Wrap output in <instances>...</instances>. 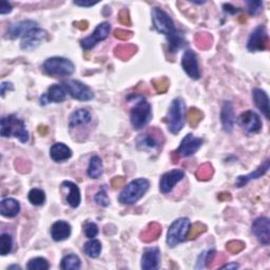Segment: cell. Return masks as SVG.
Listing matches in <instances>:
<instances>
[{
    "instance_id": "obj_1",
    "label": "cell",
    "mask_w": 270,
    "mask_h": 270,
    "mask_svg": "<svg viewBox=\"0 0 270 270\" xmlns=\"http://www.w3.org/2000/svg\"><path fill=\"white\" fill-rule=\"evenodd\" d=\"M0 134L3 137H16L22 144L27 143L29 140V131L26 130L24 122L14 114L2 118Z\"/></svg>"
},
{
    "instance_id": "obj_2",
    "label": "cell",
    "mask_w": 270,
    "mask_h": 270,
    "mask_svg": "<svg viewBox=\"0 0 270 270\" xmlns=\"http://www.w3.org/2000/svg\"><path fill=\"white\" fill-rule=\"evenodd\" d=\"M150 188L147 178H136L126 185L118 196V202L123 205H133L143 197Z\"/></svg>"
},
{
    "instance_id": "obj_3",
    "label": "cell",
    "mask_w": 270,
    "mask_h": 270,
    "mask_svg": "<svg viewBox=\"0 0 270 270\" xmlns=\"http://www.w3.org/2000/svg\"><path fill=\"white\" fill-rule=\"evenodd\" d=\"M186 105L182 98H174L168 110L166 123L168 130L172 134H177L185 126L186 122Z\"/></svg>"
},
{
    "instance_id": "obj_4",
    "label": "cell",
    "mask_w": 270,
    "mask_h": 270,
    "mask_svg": "<svg viewBox=\"0 0 270 270\" xmlns=\"http://www.w3.org/2000/svg\"><path fill=\"white\" fill-rule=\"evenodd\" d=\"M42 70L47 75L52 77H67L74 73L75 66L67 58L51 57L42 65Z\"/></svg>"
},
{
    "instance_id": "obj_5",
    "label": "cell",
    "mask_w": 270,
    "mask_h": 270,
    "mask_svg": "<svg viewBox=\"0 0 270 270\" xmlns=\"http://www.w3.org/2000/svg\"><path fill=\"white\" fill-rule=\"evenodd\" d=\"M152 107L145 98L140 97L130 112L131 125L135 130H141L152 119Z\"/></svg>"
},
{
    "instance_id": "obj_6",
    "label": "cell",
    "mask_w": 270,
    "mask_h": 270,
    "mask_svg": "<svg viewBox=\"0 0 270 270\" xmlns=\"http://www.w3.org/2000/svg\"><path fill=\"white\" fill-rule=\"evenodd\" d=\"M151 15L155 30L159 33L167 36L168 40L179 35L175 29L173 20L165 11L160 8H153Z\"/></svg>"
},
{
    "instance_id": "obj_7",
    "label": "cell",
    "mask_w": 270,
    "mask_h": 270,
    "mask_svg": "<svg viewBox=\"0 0 270 270\" xmlns=\"http://www.w3.org/2000/svg\"><path fill=\"white\" fill-rule=\"evenodd\" d=\"M190 228V220L188 218H179L170 225L167 232V245L170 248H174L178 244L186 241Z\"/></svg>"
},
{
    "instance_id": "obj_8",
    "label": "cell",
    "mask_w": 270,
    "mask_h": 270,
    "mask_svg": "<svg viewBox=\"0 0 270 270\" xmlns=\"http://www.w3.org/2000/svg\"><path fill=\"white\" fill-rule=\"evenodd\" d=\"M165 141L163 132L158 128H151L146 133L140 134L136 138V147L138 150L158 151L162 148Z\"/></svg>"
},
{
    "instance_id": "obj_9",
    "label": "cell",
    "mask_w": 270,
    "mask_h": 270,
    "mask_svg": "<svg viewBox=\"0 0 270 270\" xmlns=\"http://www.w3.org/2000/svg\"><path fill=\"white\" fill-rule=\"evenodd\" d=\"M204 144V140L201 137H195L193 134L189 133L185 136L182 140V143L177 150L173 151L171 154L172 163H178L179 158H189V156L194 155Z\"/></svg>"
},
{
    "instance_id": "obj_10",
    "label": "cell",
    "mask_w": 270,
    "mask_h": 270,
    "mask_svg": "<svg viewBox=\"0 0 270 270\" xmlns=\"http://www.w3.org/2000/svg\"><path fill=\"white\" fill-rule=\"evenodd\" d=\"M62 84L71 96L79 102H90L94 98L92 89L79 80L68 79L63 81Z\"/></svg>"
},
{
    "instance_id": "obj_11",
    "label": "cell",
    "mask_w": 270,
    "mask_h": 270,
    "mask_svg": "<svg viewBox=\"0 0 270 270\" xmlns=\"http://www.w3.org/2000/svg\"><path fill=\"white\" fill-rule=\"evenodd\" d=\"M247 49L250 52H262L269 49V37L265 25L255 27L247 41Z\"/></svg>"
},
{
    "instance_id": "obj_12",
    "label": "cell",
    "mask_w": 270,
    "mask_h": 270,
    "mask_svg": "<svg viewBox=\"0 0 270 270\" xmlns=\"http://www.w3.org/2000/svg\"><path fill=\"white\" fill-rule=\"evenodd\" d=\"M237 123L247 135L259 133L262 129V122L260 116L252 110H247L242 113L238 116Z\"/></svg>"
},
{
    "instance_id": "obj_13",
    "label": "cell",
    "mask_w": 270,
    "mask_h": 270,
    "mask_svg": "<svg viewBox=\"0 0 270 270\" xmlns=\"http://www.w3.org/2000/svg\"><path fill=\"white\" fill-rule=\"evenodd\" d=\"M110 30H111V25L109 22L106 21V22L99 23L96 26L95 31L90 36L81 39L80 41L81 48L86 51L93 49L98 44V42L105 40L109 36Z\"/></svg>"
},
{
    "instance_id": "obj_14",
    "label": "cell",
    "mask_w": 270,
    "mask_h": 270,
    "mask_svg": "<svg viewBox=\"0 0 270 270\" xmlns=\"http://www.w3.org/2000/svg\"><path fill=\"white\" fill-rule=\"evenodd\" d=\"M48 33L40 29V27H35V29L27 32L21 39L20 48L24 51H33L37 49L44 41L47 39Z\"/></svg>"
},
{
    "instance_id": "obj_15",
    "label": "cell",
    "mask_w": 270,
    "mask_h": 270,
    "mask_svg": "<svg viewBox=\"0 0 270 270\" xmlns=\"http://www.w3.org/2000/svg\"><path fill=\"white\" fill-rule=\"evenodd\" d=\"M182 68L190 78L197 80L201 78V71L198 67L197 56L194 51L186 50L182 58Z\"/></svg>"
},
{
    "instance_id": "obj_16",
    "label": "cell",
    "mask_w": 270,
    "mask_h": 270,
    "mask_svg": "<svg viewBox=\"0 0 270 270\" xmlns=\"http://www.w3.org/2000/svg\"><path fill=\"white\" fill-rule=\"evenodd\" d=\"M185 177V172L179 169H173L171 171L164 173L160 179V190L163 194L171 192L175 185L178 184Z\"/></svg>"
},
{
    "instance_id": "obj_17",
    "label": "cell",
    "mask_w": 270,
    "mask_h": 270,
    "mask_svg": "<svg viewBox=\"0 0 270 270\" xmlns=\"http://www.w3.org/2000/svg\"><path fill=\"white\" fill-rule=\"evenodd\" d=\"M252 232L262 245H269L270 242V222L266 217L258 218L252 223Z\"/></svg>"
},
{
    "instance_id": "obj_18",
    "label": "cell",
    "mask_w": 270,
    "mask_h": 270,
    "mask_svg": "<svg viewBox=\"0 0 270 270\" xmlns=\"http://www.w3.org/2000/svg\"><path fill=\"white\" fill-rule=\"evenodd\" d=\"M161 263V250L158 247H148L144 249L141 257V269L153 270L158 269Z\"/></svg>"
},
{
    "instance_id": "obj_19",
    "label": "cell",
    "mask_w": 270,
    "mask_h": 270,
    "mask_svg": "<svg viewBox=\"0 0 270 270\" xmlns=\"http://www.w3.org/2000/svg\"><path fill=\"white\" fill-rule=\"evenodd\" d=\"M67 98V90L65 89L64 86H61V84H52V86L49 88L47 94L42 95L40 97V104L41 105H47L48 103H63L66 101Z\"/></svg>"
},
{
    "instance_id": "obj_20",
    "label": "cell",
    "mask_w": 270,
    "mask_h": 270,
    "mask_svg": "<svg viewBox=\"0 0 270 270\" xmlns=\"http://www.w3.org/2000/svg\"><path fill=\"white\" fill-rule=\"evenodd\" d=\"M37 23L33 20H22L17 23L11 24L8 27L6 38L10 39H16L20 36H24L27 32H30L31 30L35 29Z\"/></svg>"
},
{
    "instance_id": "obj_21",
    "label": "cell",
    "mask_w": 270,
    "mask_h": 270,
    "mask_svg": "<svg viewBox=\"0 0 270 270\" xmlns=\"http://www.w3.org/2000/svg\"><path fill=\"white\" fill-rule=\"evenodd\" d=\"M221 122L223 129L225 132L230 133L232 132L235 123V115H234V109L231 102H225L222 111H221Z\"/></svg>"
},
{
    "instance_id": "obj_22",
    "label": "cell",
    "mask_w": 270,
    "mask_h": 270,
    "mask_svg": "<svg viewBox=\"0 0 270 270\" xmlns=\"http://www.w3.org/2000/svg\"><path fill=\"white\" fill-rule=\"evenodd\" d=\"M269 170V160L266 159L264 161L263 164H261L257 169L254 170L253 172L247 174V175H239L237 176L236 181H235V186L238 188H242L246 186V185L253 181V179H258L260 177H262L263 175H265L267 173V171Z\"/></svg>"
},
{
    "instance_id": "obj_23",
    "label": "cell",
    "mask_w": 270,
    "mask_h": 270,
    "mask_svg": "<svg viewBox=\"0 0 270 270\" xmlns=\"http://www.w3.org/2000/svg\"><path fill=\"white\" fill-rule=\"evenodd\" d=\"M72 228L68 222L57 221L51 227V235L55 242H63L70 237Z\"/></svg>"
},
{
    "instance_id": "obj_24",
    "label": "cell",
    "mask_w": 270,
    "mask_h": 270,
    "mask_svg": "<svg viewBox=\"0 0 270 270\" xmlns=\"http://www.w3.org/2000/svg\"><path fill=\"white\" fill-rule=\"evenodd\" d=\"M63 188L68 190L67 194V203L72 207V208H77L80 205L81 202V195H80V190L76 184L70 181H65L62 184Z\"/></svg>"
},
{
    "instance_id": "obj_25",
    "label": "cell",
    "mask_w": 270,
    "mask_h": 270,
    "mask_svg": "<svg viewBox=\"0 0 270 270\" xmlns=\"http://www.w3.org/2000/svg\"><path fill=\"white\" fill-rule=\"evenodd\" d=\"M92 121L91 113L87 109L75 110L69 118V127L71 129H75L80 126H86Z\"/></svg>"
},
{
    "instance_id": "obj_26",
    "label": "cell",
    "mask_w": 270,
    "mask_h": 270,
    "mask_svg": "<svg viewBox=\"0 0 270 270\" xmlns=\"http://www.w3.org/2000/svg\"><path fill=\"white\" fill-rule=\"evenodd\" d=\"M72 150L63 143H56L50 149V156L55 163H64L72 158Z\"/></svg>"
},
{
    "instance_id": "obj_27",
    "label": "cell",
    "mask_w": 270,
    "mask_h": 270,
    "mask_svg": "<svg viewBox=\"0 0 270 270\" xmlns=\"http://www.w3.org/2000/svg\"><path fill=\"white\" fill-rule=\"evenodd\" d=\"M20 212V204L15 198L8 197L0 203V213L6 218H15Z\"/></svg>"
},
{
    "instance_id": "obj_28",
    "label": "cell",
    "mask_w": 270,
    "mask_h": 270,
    "mask_svg": "<svg viewBox=\"0 0 270 270\" xmlns=\"http://www.w3.org/2000/svg\"><path fill=\"white\" fill-rule=\"evenodd\" d=\"M253 102L257 108L263 113L264 116L269 119V98L267 93L259 88L252 90Z\"/></svg>"
},
{
    "instance_id": "obj_29",
    "label": "cell",
    "mask_w": 270,
    "mask_h": 270,
    "mask_svg": "<svg viewBox=\"0 0 270 270\" xmlns=\"http://www.w3.org/2000/svg\"><path fill=\"white\" fill-rule=\"evenodd\" d=\"M162 234V226L156 223H150L146 228L140 232V239L145 242V243H151L158 239Z\"/></svg>"
},
{
    "instance_id": "obj_30",
    "label": "cell",
    "mask_w": 270,
    "mask_h": 270,
    "mask_svg": "<svg viewBox=\"0 0 270 270\" xmlns=\"http://www.w3.org/2000/svg\"><path fill=\"white\" fill-rule=\"evenodd\" d=\"M104 172V165L98 155H93L88 167V175L91 178H99Z\"/></svg>"
},
{
    "instance_id": "obj_31",
    "label": "cell",
    "mask_w": 270,
    "mask_h": 270,
    "mask_svg": "<svg viewBox=\"0 0 270 270\" xmlns=\"http://www.w3.org/2000/svg\"><path fill=\"white\" fill-rule=\"evenodd\" d=\"M137 52V47L134 45H119L114 49V55L122 61H128Z\"/></svg>"
},
{
    "instance_id": "obj_32",
    "label": "cell",
    "mask_w": 270,
    "mask_h": 270,
    "mask_svg": "<svg viewBox=\"0 0 270 270\" xmlns=\"http://www.w3.org/2000/svg\"><path fill=\"white\" fill-rule=\"evenodd\" d=\"M83 251L89 258L96 259L102 252V243L98 239H91L84 244Z\"/></svg>"
},
{
    "instance_id": "obj_33",
    "label": "cell",
    "mask_w": 270,
    "mask_h": 270,
    "mask_svg": "<svg viewBox=\"0 0 270 270\" xmlns=\"http://www.w3.org/2000/svg\"><path fill=\"white\" fill-rule=\"evenodd\" d=\"M81 266V261L76 254H68L63 258L61 268L63 270H77Z\"/></svg>"
},
{
    "instance_id": "obj_34",
    "label": "cell",
    "mask_w": 270,
    "mask_h": 270,
    "mask_svg": "<svg viewBox=\"0 0 270 270\" xmlns=\"http://www.w3.org/2000/svg\"><path fill=\"white\" fill-rule=\"evenodd\" d=\"M213 173H215V169H213L212 165L210 163H205L197 168L195 176L198 181L206 182L212 177Z\"/></svg>"
},
{
    "instance_id": "obj_35",
    "label": "cell",
    "mask_w": 270,
    "mask_h": 270,
    "mask_svg": "<svg viewBox=\"0 0 270 270\" xmlns=\"http://www.w3.org/2000/svg\"><path fill=\"white\" fill-rule=\"evenodd\" d=\"M212 36L209 33L203 32V33H197L194 36V41L195 45L198 49L201 50H208L212 46Z\"/></svg>"
},
{
    "instance_id": "obj_36",
    "label": "cell",
    "mask_w": 270,
    "mask_h": 270,
    "mask_svg": "<svg viewBox=\"0 0 270 270\" xmlns=\"http://www.w3.org/2000/svg\"><path fill=\"white\" fill-rule=\"evenodd\" d=\"M29 202L34 206H42L46 202V193L44 190L34 188L27 194Z\"/></svg>"
},
{
    "instance_id": "obj_37",
    "label": "cell",
    "mask_w": 270,
    "mask_h": 270,
    "mask_svg": "<svg viewBox=\"0 0 270 270\" xmlns=\"http://www.w3.org/2000/svg\"><path fill=\"white\" fill-rule=\"evenodd\" d=\"M187 121L191 128H196L197 125L204 118V113L197 108H190L187 112Z\"/></svg>"
},
{
    "instance_id": "obj_38",
    "label": "cell",
    "mask_w": 270,
    "mask_h": 270,
    "mask_svg": "<svg viewBox=\"0 0 270 270\" xmlns=\"http://www.w3.org/2000/svg\"><path fill=\"white\" fill-rule=\"evenodd\" d=\"M207 226L201 222H196L192 225V227L189 228L188 234H187V239L189 241H193L195 238H197L201 234L205 233L207 231Z\"/></svg>"
},
{
    "instance_id": "obj_39",
    "label": "cell",
    "mask_w": 270,
    "mask_h": 270,
    "mask_svg": "<svg viewBox=\"0 0 270 270\" xmlns=\"http://www.w3.org/2000/svg\"><path fill=\"white\" fill-rule=\"evenodd\" d=\"M13 248V238L9 233H3L0 236V253L2 255H8Z\"/></svg>"
},
{
    "instance_id": "obj_40",
    "label": "cell",
    "mask_w": 270,
    "mask_h": 270,
    "mask_svg": "<svg viewBox=\"0 0 270 270\" xmlns=\"http://www.w3.org/2000/svg\"><path fill=\"white\" fill-rule=\"evenodd\" d=\"M26 268L29 270H48L50 264L45 258H34L29 261Z\"/></svg>"
},
{
    "instance_id": "obj_41",
    "label": "cell",
    "mask_w": 270,
    "mask_h": 270,
    "mask_svg": "<svg viewBox=\"0 0 270 270\" xmlns=\"http://www.w3.org/2000/svg\"><path fill=\"white\" fill-rule=\"evenodd\" d=\"M152 86L154 87L155 91L158 92L159 94H164L168 91L169 86H170V82L166 77H162V78H158V79H153L151 81Z\"/></svg>"
},
{
    "instance_id": "obj_42",
    "label": "cell",
    "mask_w": 270,
    "mask_h": 270,
    "mask_svg": "<svg viewBox=\"0 0 270 270\" xmlns=\"http://www.w3.org/2000/svg\"><path fill=\"white\" fill-rule=\"evenodd\" d=\"M226 249L231 254H236L245 249V243L238 239H232L226 244Z\"/></svg>"
},
{
    "instance_id": "obj_43",
    "label": "cell",
    "mask_w": 270,
    "mask_h": 270,
    "mask_svg": "<svg viewBox=\"0 0 270 270\" xmlns=\"http://www.w3.org/2000/svg\"><path fill=\"white\" fill-rule=\"evenodd\" d=\"M94 201L98 206L102 207H108L110 205V198L108 197V194L104 188L99 189V191L95 194Z\"/></svg>"
},
{
    "instance_id": "obj_44",
    "label": "cell",
    "mask_w": 270,
    "mask_h": 270,
    "mask_svg": "<svg viewBox=\"0 0 270 270\" xmlns=\"http://www.w3.org/2000/svg\"><path fill=\"white\" fill-rule=\"evenodd\" d=\"M83 231L87 237L89 238H94L98 234V227L95 223L89 222L83 226Z\"/></svg>"
},
{
    "instance_id": "obj_45",
    "label": "cell",
    "mask_w": 270,
    "mask_h": 270,
    "mask_svg": "<svg viewBox=\"0 0 270 270\" xmlns=\"http://www.w3.org/2000/svg\"><path fill=\"white\" fill-rule=\"evenodd\" d=\"M15 168L20 173H27L31 170V163L26 160L17 159L15 162Z\"/></svg>"
},
{
    "instance_id": "obj_46",
    "label": "cell",
    "mask_w": 270,
    "mask_h": 270,
    "mask_svg": "<svg viewBox=\"0 0 270 270\" xmlns=\"http://www.w3.org/2000/svg\"><path fill=\"white\" fill-rule=\"evenodd\" d=\"M118 21L127 26H130L131 23V17H130V13L127 9H123L118 13Z\"/></svg>"
},
{
    "instance_id": "obj_47",
    "label": "cell",
    "mask_w": 270,
    "mask_h": 270,
    "mask_svg": "<svg viewBox=\"0 0 270 270\" xmlns=\"http://www.w3.org/2000/svg\"><path fill=\"white\" fill-rule=\"evenodd\" d=\"M247 5L250 15H257L263 9L262 2H247Z\"/></svg>"
},
{
    "instance_id": "obj_48",
    "label": "cell",
    "mask_w": 270,
    "mask_h": 270,
    "mask_svg": "<svg viewBox=\"0 0 270 270\" xmlns=\"http://www.w3.org/2000/svg\"><path fill=\"white\" fill-rule=\"evenodd\" d=\"M114 37L119 39V40H124L127 41L129 40L133 37V33L131 31H127V30H123V29H116L114 31Z\"/></svg>"
},
{
    "instance_id": "obj_49",
    "label": "cell",
    "mask_w": 270,
    "mask_h": 270,
    "mask_svg": "<svg viewBox=\"0 0 270 270\" xmlns=\"http://www.w3.org/2000/svg\"><path fill=\"white\" fill-rule=\"evenodd\" d=\"M126 184V177L115 176L111 179V186L113 189H118Z\"/></svg>"
},
{
    "instance_id": "obj_50",
    "label": "cell",
    "mask_w": 270,
    "mask_h": 270,
    "mask_svg": "<svg viewBox=\"0 0 270 270\" xmlns=\"http://www.w3.org/2000/svg\"><path fill=\"white\" fill-rule=\"evenodd\" d=\"M12 11V6L8 2H2L0 4V14L2 15H6Z\"/></svg>"
},
{
    "instance_id": "obj_51",
    "label": "cell",
    "mask_w": 270,
    "mask_h": 270,
    "mask_svg": "<svg viewBox=\"0 0 270 270\" xmlns=\"http://www.w3.org/2000/svg\"><path fill=\"white\" fill-rule=\"evenodd\" d=\"M73 24H74L75 27H77V29L80 30V31H86L88 29V27H89V22L87 20L75 21Z\"/></svg>"
},
{
    "instance_id": "obj_52",
    "label": "cell",
    "mask_w": 270,
    "mask_h": 270,
    "mask_svg": "<svg viewBox=\"0 0 270 270\" xmlns=\"http://www.w3.org/2000/svg\"><path fill=\"white\" fill-rule=\"evenodd\" d=\"M14 87H13V83L9 82V81H4L2 83V96L4 97L7 91H13Z\"/></svg>"
},
{
    "instance_id": "obj_53",
    "label": "cell",
    "mask_w": 270,
    "mask_h": 270,
    "mask_svg": "<svg viewBox=\"0 0 270 270\" xmlns=\"http://www.w3.org/2000/svg\"><path fill=\"white\" fill-rule=\"evenodd\" d=\"M218 198H219V200H220L221 202H229V201L232 200V196H231V194H230L229 192L224 191V192L219 193Z\"/></svg>"
},
{
    "instance_id": "obj_54",
    "label": "cell",
    "mask_w": 270,
    "mask_h": 270,
    "mask_svg": "<svg viewBox=\"0 0 270 270\" xmlns=\"http://www.w3.org/2000/svg\"><path fill=\"white\" fill-rule=\"evenodd\" d=\"M75 6L78 7H83V8H90L93 7L95 5H97V3H86V2H74Z\"/></svg>"
},
{
    "instance_id": "obj_55",
    "label": "cell",
    "mask_w": 270,
    "mask_h": 270,
    "mask_svg": "<svg viewBox=\"0 0 270 270\" xmlns=\"http://www.w3.org/2000/svg\"><path fill=\"white\" fill-rule=\"evenodd\" d=\"M48 132H49V128H48L47 126H42V125H40V126L38 127V133H39L40 135L45 136V135L48 134Z\"/></svg>"
},
{
    "instance_id": "obj_56",
    "label": "cell",
    "mask_w": 270,
    "mask_h": 270,
    "mask_svg": "<svg viewBox=\"0 0 270 270\" xmlns=\"http://www.w3.org/2000/svg\"><path fill=\"white\" fill-rule=\"evenodd\" d=\"M238 267H239L238 264H236V263H231V264L224 265V266H222L221 268H222V269H237Z\"/></svg>"
},
{
    "instance_id": "obj_57",
    "label": "cell",
    "mask_w": 270,
    "mask_h": 270,
    "mask_svg": "<svg viewBox=\"0 0 270 270\" xmlns=\"http://www.w3.org/2000/svg\"><path fill=\"white\" fill-rule=\"evenodd\" d=\"M13 269H16V270L18 269V270H20L21 267L19 265H11V266L8 267V270H13Z\"/></svg>"
}]
</instances>
